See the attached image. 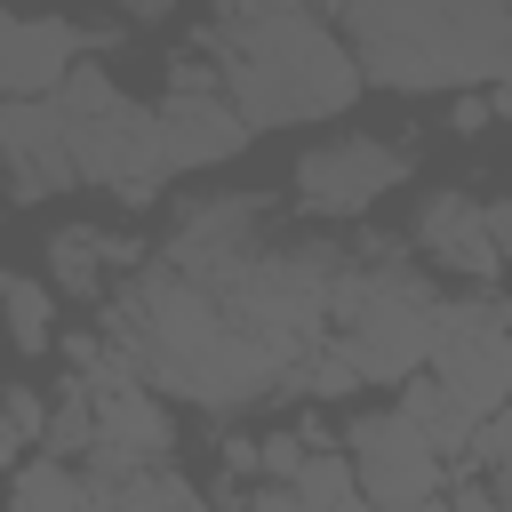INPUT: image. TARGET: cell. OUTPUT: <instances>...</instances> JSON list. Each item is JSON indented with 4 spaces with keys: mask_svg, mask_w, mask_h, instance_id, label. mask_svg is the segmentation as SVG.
Wrapping results in <instances>:
<instances>
[{
    "mask_svg": "<svg viewBox=\"0 0 512 512\" xmlns=\"http://www.w3.org/2000/svg\"><path fill=\"white\" fill-rule=\"evenodd\" d=\"M232 512H304V504H296V488H272V480H248V488H232Z\"/></svg>",
    "mask_w": 512,
    "mask_h": 512,
    "instance_id": "22",
    "label": "cell"
},
{
    "mask_svg": "<svg viewBox=\"0 0 512 512\" xmlns=\"http://www.w3.org/2000/svg\"><path fill=\"white\" fill-rule=\"evenodd\" d=\"M256 448H264V480H272V488H288V480L304 472V456H312V440H304V432H264Z\"/></svg>",
    "mask_w": 512,
    "mask_h": 512,
    "instance_id": "21",
    "label": "cell"
},
{
    "mask_svg": "<svg viewBox=\"0 0 512 512\" xmlns=\"http://www.w3.org/2000/svg\"><path fill=\"white\" fill-rule=\"evenodd\" d=\"M152 264V248L136 240V232H104V224H64L56 240H48V280L64 288V296H104V280L112 272H144Z\"/></svg>",
    "mask_w": 512,
    "mask_h": 512,
    "instance_id": "13",
    "label": "cell"
},
{
    "mask_svg": "<svg viewBox=\"0 0 512 512\" xmlns=\"http://www.w3.org/2000/svg\"><path fill=\"white\" fill-rule=\"evenodd\" d=\"M344 464H352V480H360V496L368 504H432L440 496V480H448V464L416 440V424L400 416V408H368V416H352V432H344Z\"/></svg>",
    "mask_w": 512,
    "mask_h": 512,
    "instance_id": "9",
    "label": "cell"
},
{
    "mask_svg": "<svg viewBox=\"0 0 512 512\" xmlns=\"http://www.w3.org/2000/svg\"><path fill=\"white\" fill-rule=\"evenodd\" d=\"M0 280H8V272H0ZM0 336H8V320H0Z\"/></svg>",
    "mask_w": 512,
    "mask_h": 512,
    "instance_id": "27",
    "label": "cell"
},
{
    "mask_svg": "<svg viewBox=\"0 0 512 512\" xmlns=\"http://www.w3.org/2000/svg\"><path fill=\"white\" fill-rule=\"evenodd\" d=\"M416 248H424V264L456 272L464 288H496V280H504V256H496V240H488V200H472L464 184L424 192V208H416Z\"/></svg>",
    "mask_w": 512,
    "mask_h": 512,
    "instance_id": "12",
    "label": "cell"
},
{
    "mask_svg": "<svg viewBox=\"0 0 512 512\" xmlns=\"http://www.w3.org/2000/svg\"><path fill=\"white\" fill-rule=\"evenodd\" d=\"M64 128H72V168L80 184H112L120 208H152L168 192V152H160V104H136L104 64H72L56 88Z\"/></svg>",
    "mask_w": 512,
    "mask_h": 512,
    "instance_id": "5",
    "label": "cell"
},
{
    "mask_svg": "<svg viewBox=\"0 0 512 512\" xmlns=\"http://www.w3.org/2000/svg\"><path fill=\"white\" fill-rule=\"evenodd\" d=\"M496 88H512V48H504V80H496Z\"/></svg>",
    "mask_w": 512,
    "mask_h": 512,
    "instance_id": "26",
    "label": "cell"
},
{
    "mask_svg": "<svg viewBox=\"0 0 512 512\" xmlns=\"http://www.w3.org/2000/svg\"><path fill=\"white\" fill-rule=\"evenodd\" d=\"M104 336H112V352H128L136 360V376L144 384H168L176 400H192V408H216V416H232V408H248L280 368H272V352L208 296V288H192L184 272H168L160 256L112 296V312H104Z\"/></svg>",
    "mask_w": 512,
    "mask_h": 512,
    "instance_id": "1",
    "label": "cell"
},
{
    "mask_svg": "<svg viewBox=\"0 0 512 512\" xmlns=\"http://www.w3.org/2000/svg\"><path fill=\"white\" fill-rule=\"evenodd\" d=\"M248 120L224 104V88H168L160 96V152H168V176H200V168H224L248 152Z\"/></svg>",
    "mask_w": 512,
    "mask_h": 512,
    "instance_id": "11",
    "label": "cell"
},
{
    "mask_svg": "<svg viewBox=\"0 0 512 512\" xmlns=\"http://www.w3.org/2000/svg\"><path fill=\"white\" fill-rule=\"evenodd\" d=\"M288 488H296V504H304V512H344V504L360 496V480H352L344 448H312V456H304V472H296Z\"/></svg>",
    "mask_w": 512,
    "mask_h": 512,
    "instance_id": "18",
    "label": "cell"
},
{
    "mask_svg": "<svg viewBox=\"0 0 512 512\" xmlns=\"http://www.w3.org/2000/svg\"><path fill=\"white\" fill-rule=\"evenodd\" d=\"M128 24H72V16H0V104H40L72 80V64L120 48Z\"/></svg>",
    "mask_w": 512,
    "mask_h": 512,
    "instance_id": "8",
    "label": "cell"
},
{
    "mask_svg": "<svg viewBox=\"0 0 512 512\" xmlns=\"http://www.w3.org/2000/svg\"><path fill=\"white\" fill-rule=\"evenodd\" d=\"M88 488H96V512H208L200 488L176 464H152V472H88Z\"/></svg>",
    "mask_w": 512,
    "mask_h": 512,
    "instance_id": "15",
    "label": "cell"
},
{
    "mask_svg": "<svg viewBox=\"0 0 512 512\" xmlns=\"http://www.w3.org/2000/svg\"><path fill=\"white\" fill-rule=\"evenodd\" d=\"M16 456H24V440H16L8 424H0V472H16Z\"/></svg>",
    "mask_w": 512,
    "mask_h": 512,
    "instance_id": "25",
    "label": "cell"
},
{
    "mask_svg": "<svg viewBox=\"0 0 512 512\" xmlns=\"http://www.w3.org/2000/svg\"><path fill=\"white\" fill-rule=\"evenodd\" d=\"M328 320H336V344H328V352H336L360 384H408V376L432 360L440 296H432V280L416 272V256H400L392 240H360V248H344Z\"/></svg>",
    "mask_w": 512,
    "mask_h": 512,
    "instance_id": "4",
    "label": "cell"
},
{
    "mask_svg": "<svg viewBox=\"0 0 512 512\" xmlns=\"http://www.w3.org/2000/svg\"><path fill=\"white\" fill-rule=\"evenodd\" d=\"M192 48L216 64V88L224 104L248 120V128H296V120H336L368 80L344 48V32L312 8H280V0H256V8H224L192 32Z\"/></svg>",
    "mask_w": 512,
    "mask_h": 512,
    "instance_id": "2",
    "label": "cell"
},
{
    "mask_svg": "<svg viewBox=\"0 0 512 512\" xmlns=\"http://www.w3.org/2000/svg\"><path fill=\"white\" fill-rule=\"evenodd\" d=\"M392 408H400V416L416 424V440H424V448H432L440 464H464V456L480 448V432H488V424H480V416H472V408H464V400H456L448 384H432V376H408Z\"/></svg>",
    "mask_w": 512,
    "mask_h": 512,
    "instance_id": "14",
    "label": "cell"
},
{
    "mask_svg": "<svg viewBox=\"0 0 512 512\" xmlns=\"http://www.w3.org/2000/svg\"><path fill=\"white\" fill-rule=\"evenodd\" d=\"M360 64L368 88H400V96H432L464 80H504V48H512V8H448V0H368V8H336L328 16Z\"/></svg>",
    "mask_w": 512,
    "mask_h": 512,
    "instance_id": "3",
    "label": "cell"
},
{
    "mask_svg": "<svg viewBox=\"0 0 512 512\" xmlns=\"http://www.w3.org/2000/svg\"><path fill=\"white\" fill-rule=\"evenodd\" d=\"M352 384H360V376H352L336 352H312V360H296V368H288V392H304V400H344Z\"/></svg>",
    "mask_w": 512,
    "mask_h": 512,
    "instance_id": "19",
    "label": "cell"
},
{
    "mask_svg": "<svg viewBox=\"0 0 512 512\" xmlns=\"http://www.w3.org/2000/svg\"><path fill=\"white\" fill-rule=\"evenodd\" d=\"M416 176V152L408 144H384V136H328L296 160V208L320 216V224H352L368 216L384 192H400Z\"/></svg>",
    "mask_w": 512,
    "mask_h": 512,
    "instance_id": "7",
    "label": "cell"
},
{
    "mask_svg": "<svg viewBox=\"0 0 512 512\" xmlns=\"http://www.w3.org/2000/svg\"><path fill=\"white\" fill-rule=\"evenodd\" d=\"M0 320H8V344H16L24 360L56 352V288H48V280L8 272V280H0Z\"/></svg>",
    "mask_w": 512,
    "mask_h": 512,
    "instance_id": "17",
    "label": "cell"
},
{
    "mask_svg": "<svg viewBox=\"0 0 512 512\" xmlns=\"http://www.w3.org/2000/svg\"><path fill=\"white\" fill-rule=\"evenodd\" d=\"M0 168H8V200H56L80 184L72 168V128H64V104L40 96V104H0Z\"/></svg>",
    "mask_w": 512,
    "mask_h": 512,
    "instance_id": "10",
    "label": "cell"
},
{
    "mask_svg": "<svg viewBox=\"0 0 512 512\" xmlns=\"http://www.w3.org/2000/svg\"><path fill=\"white\" fill-rule=\"evenodd\" d=\"M0 424H8L24 448H40V440H48V400H40L32 384H8V392H0Z\"/></svg>",
    "mask_w": 512,
    "mask_h": 512,
    "instance_id": "20",
    "label": "cell"
},
{
    "mask_svg": "<svg viewBox=\"0 0 512 512\" xmlns=\"http://www.w3.org/2000/svg\"><path fill=\"white\" fill-rule=\"evenodd\" d=\"M432 384H448L480 424H496L512 408V304L496 288H456L440 296L432 320Z\"/></svg>",
    "mask_w": 512,
    "mask_h": 512,
    "instance_id": "6",
    "label": "cell"
},
{
    "mask_svg": "<svg viewBox=\"0 0 512 512\" xmlns=\"http://www.w3.org/2000/svg\"><path fill=\"white\" fill-rule=\"evenodd\" d=\"M488 120H496V112H488V96H456V104H448V128H456V136H480Z\"/></svg>",
    "mask_w": 512,
    "mask_h": 512,
    "instance_id": "23",
    "label": "cell"
},
{
    "mask_svg": "<svg viewBox=\"0 0 512 512\" xmlns=\"http://www.w3.org/2000/svg\"><path fill=\"white\" fill-rule=\"evenodd\" d=\"M8 512H96V488H88V472H72L56 456H32L8 480Z\"/></svg>",
    "mask_w": 512,
    "mask_h": 512,
    "instance_id": "16",
    "label": "cell"
},
{
    "mask_svg": "<svg viewBox=\"0 0 512 512\" xmlns=\"http://www.w3.org/2000/svg\"><path fill=\"white\" fill-rule=\"evenodd\" d=\"M488 240H496V256L512 272V200H488Z\"/></svg>",
    "mask_w": 512,
    "mask_h": 512,
    "instance_id": "24",
    "label": "cell"
}]
</instances>
